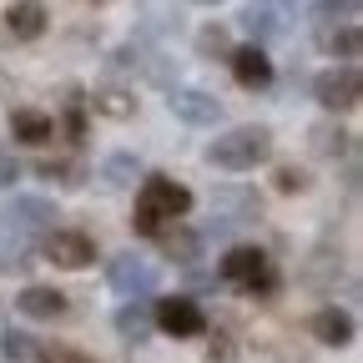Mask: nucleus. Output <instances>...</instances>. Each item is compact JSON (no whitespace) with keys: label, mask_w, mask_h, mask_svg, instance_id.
<instances>
[{"label":"nucleus","mask_w":363,"mask_h":363,"mask_svg":"<svg viewBox=\"0 0 363 363\" xmlns=\"http://www.w3.org/2000/svg\"><path fill=\"white\" fill-rule=\"evenodd\" d=\"M187 212H192V192L182 187V182H172V177H147L142 192H136L131 227H136V233H147V238H157L167 222L187 217Z\"/></svg>","instance_id":"nucleus-1"},{"label":"nucleus","mask_w":363,"mask_h":363,"mask_svg":"<svg viewBox=\"0 0 363 363\" xmlns=\"http://www.w3.org/2000/svg\"><path fill=\"white\" fill-rule=\"evenodd\" d=\"M267 157H272V131L267 126H233L207 147V167H217V172H252Z\"/></svg>","instance_id":"nucleus-2"},{"label":"nucleus","mask_w":363,"mask_h":363,"mask_svg":"<svg viewBox=\"0 0 363 363\" xmlns=\"http://www.w3.org/2000/svg\"><path fill=\"white\" fill-rule=\"evenodd\" d=\"M313 96H318V106H323V111L343 116V111H353L358 96H363V76H358L353 66H333V71H323V76L313 81Z\"/></svg>","instance_id":"nucleus-3"},{"label":"nucleus","mask_w":363,"mask_h":363,"mask_svg":"<svg viewBox=\"0 0 363 363\" xmlns=\"http://www.w3.org/2000/svg\"><path fill=\"white\" fill-rule=\"evenodd\" d=\"M152 328H162L167 338H197L207 328V318H202V308L192 298H162L152 308Z\"/></svg>","instance_id":"nucleus-4"},{"label":"nucleus","mask_w":363,"mask_h":363,"mask_svg":"<svg viewBox=\"0 0 363 363\" xmlns=\"http://www.w3.org/2000/svg\"><path fill=\"white\" fill-rule=\"evenodd\" d=\"M167 106H172L177 121H187V126H217L222 121V101L207 96V91H192V86H172Z\"/></svg>","instance_id":"nucleus-5"},{"label":"nucleus","mask_w":363,"mask_h":363,"mask_svg":"<svg viewBox=\"0 0 363 363\" xmlns=\"http://www.w3.org/2000/svg\"><path fill=\"white\" fill-rule=\"evenodd\" d=\"M111 288L126 293V298H147V293L157 288V267H152L147 257H136V252H121V257L111 262Z\"/></svg>","instance_id":"nucleus-6"},{"label":"nucleus","mask_w":363,"mask_h":363,"mask_svg":"<svg viewBox=\"0 0 363 363\" xmlns=\"http://www.w3.org/2000/svg\"><path fill=\"white\" fill-rule=\"evenodd\" d=\"M40 252L51 257L56 267H66V272H76V267H91V262H96V242H91L86 233H51Z\"/></svg>","instance_id":"nucleus-7"},{"label":"nucleus","mask_w":363,"mask_h":363,"mask_svg":"<svg viewBox=\"0 0 363 363\" xmlns=\"http://www.w3.org/2000/svg\"><path fill=\"white\" fill-rule=\"evenodd\" d=\"M233 76H238V86H247V91H262V86H272V61H267V51L252 40V45H238L233 51Z\"/></svg>","instance_id":"nucleus-8"},{"label":"nucleus","mask_w":363,"mask_h":363,"mask_svg":"<svg viewBox=\"0 0 363 363\" xmlns=\"http://www.w3.org/2000/svg\"><path fill=\"white\" fill-rule=\"evenodd\" d=\"M308 328H313V338H318V343L343 348V343H353V313H343V308H318Z\"/></svg>","instance_id":"nucleus-9"},{"label":"nucleus","mask_w":363,"mask_h":363,"mask_svg":"<svg viewBox=\"0 0 363 363\" xmlns=\"http://www.w3.org/2000/svg\"><path fill=\"white\" fill-rule=\"evenodd\" d=\"M267 267V257H262V247H227V257H222V278L227 283H238V288H247L252 278H257V272Z\"/></svg>","instance_id":"nucleus-10"},{"label":"nucleus","mask_w":363,"mask_h":363,"mask_svg":"<svg viewBox=\"0 0 363 363\" xmlns=\"http://www.w3.org/2000/svg\"><path fill=\"white\" fill-rule=\"evenodd\" d=\"M45 26H51V16H45L40 0H16V6L6 11V30H11L16 40H35Z\"/></svg>","instance_id":"nucleus-11"},{"label":"nucleus","mask_w":363,"mask_h":363,"mask_svg":"<svg viewBox=\"0 0 363 363\" xmlns=\"http://www.w3.org/2000/svg\"><path fill=\"white\" fill-rule=\"evenodd\" d=\"M16 313H26V318H61L66 313V293L61 288H21V298H16Z\"/></svg>","instance_id":"nucleus-12"},{"label":"nucleus","mask_w":363,"mask_h":363,"mask_svg":"<svg viewBox=\"0 0 363 363\" xmlns=\"http://www.w3.org/2000/svg\"><path fill=\"white\" fill-rule=\"evenodd\" d=\"M11 136H16V142H26V147H40V142H51V136H56V121L51 116H45V111H16L11 116Z\"/></svg>","instance_id":"nucleus-13"},{"label":"nucleus","mask_w":363,"mask_h":363,"mask_svg":"<svg viewBox=\"0 0 363 363\" xmlns=\"http://www.w3.org/2000/svg\"><path fill=\"white\" fill-rule=\"evenodd\" d=\"M283 11L278 6H267V0H252V6L242 11V30H252L257 40H272V35H283Z\"/></svg>","instance_id":"nucleus-14"},{"label":"nucleus","mask_w":363,"mask_h":363,"mask_svg":"<svg viewBox=\"0 0 363 363\" xmlns=\"http://www.w3.org/2000/svg\"><path fill=\"white\" fill-rule=\"evenodd\" d=\"M157 242H162V252L172 262H197V252H202V238L192 233V227H162Z\"/></svg>","instance_id":"nucleus-15"},{"label":"nucleus","mask_w":363,"mask_h":363,"mask_svg":"<svg viewBox=\"0 0 363 363\" xmlns=\"http://www.w3.org/2000/svg\"><path fill=\"white\" fill-rule=\"evenodd\" d=\"M318 45H323L328 56H343V61H353V56L363 51V35H358V26L348 21V26H328L323 35H318Z\"/></svg>","instance_id":"nucleus-16"},{"label":"nucleus","mask_w":363,"mask_h":363,"mask_svg":"<svg viewBox=\"0 0 363 363\" xmlns=\"http://www.w3.org/2000/svg\"><path fill=\"white\" fill-rule=\"evenodd\" d=\"M91 106H96L101 116H111V121H126L131 111H136V96L126 86H96V96H91Z\"/></svg>","instance_id":"nucleus-17"},{"label":"nucleus","mask_w":363,"mask_h":363,"mask_svg":"<svg viewBox=\"0 0 363 363\" xmlns=\"http://www.w3.org/2000/svg\"><path fill=\"white\" fill-rule=\"evenodd\" d=\"M11 217L26 222V227H56V207L45 197H16L11 202Z\"/></svg>","instance_id":"nucleus-18"},{"label":"nucleus","mask_w":363,"mask_h":363,"mask_svg":"<svg viewBox=\"0 0 363 363\" xmlns=\"http://www.w3.org/2000/svg\"><path fill=\"white\" fill-rule=\"evenodd\" d=\"M116 333H121V338H147V333H152V308H147V303H126V308L116 313Z\"/></svg>","instance_id":"nucleus-19"},{"label":"nucleus","mask_w":363,"mask_h":363,"mask_svg":"<svg viewBox=\"0 0 363 363\" xmlns=\"http://www.w3.org/2000/svg\"><path fill=\"white\" fill-rule=\"evenodd\" d=\"M136 172H142V162H136L131 152H111L106 167H101V177L111 182V187H126V182H136Z\"/></svg>","instance_id":"nucleus-20"},{"label":"nucleus","mask_w":363,"mask_h":363,"mask_svg":"<svg viewBox=\"0 0 363 363\" xmlns=\"http://www.w3.org/2000/svg\"><path fill=\"white\" fill-rule=\"evenodd\" d=\"M0 353H6L11 363H26V358H35V338H30V333L6 328V333H0Z\"/></svg>","instance_id":"nucleus-21"},{"label":"nucleus","mask_w":363,"mask_h":363,"mask_svg":"<svg viewBox=\"0 0 363 363\" xmlns=\"http://www.w3.org/2000/svg\"><path fill=\"white\" fill-rule=\"evenodd\" d=\"M35 172H40V177H45V182H61V187H76V182H81V177H86V172H81V167H76V162H40V167H35Z\"/></svg>","instance_id":"nucleus-22"},{"label":"nucleus","mask_w":363,"mask_h":363,"mask_svg":"<svg viewBox=\"0 0 363 363\" xmlns=\"http://www.w3.org/2000/svg\"><path fill=\"white\" fill-rule=\"evenodd\" d=\"M353 11H358V0H318V6H313V21H323V26H328V21H338V16L348 21Z\"/></svg>","instance_id":"nucleus-23"},{"label":"nucleus","mask_w":363,"mask_h":363,"mask_svg":"<svg viewBox=\"0 0 363 363\" xmlns=\"http://www.w3.org/2000/svg\"><path fill=\"white\" fill-rule=\"evenodd\" d=\"M197 51H202V56H222V51H227V30H222V26H202V30H197Z\"/></svg>","instance_id":"nucleus-24"},{"label":"nucleus","mask_w":363,"mask_h":363,"mask_svg":"<svg viewBox=\"0 0 363 363\" xmlns=\"http://www.w3.org/2000/svg\"><path fill=\"white\" fill-rule=\"evenodd\" d=\"M35 358H40V363H91V358L76 353V348H35Z\"/></svg>","instance_id":"nucleus-25"},{"label":"nucleus","mask_w":363,"mask_h":363,"mask_svg":"<svg viewBox=\"0 0 363 363\" xmlns=\"http://www.w3.org/2000/svg\"><path fill=\"white\" fill-rule=\"evenodd\" d=\"M278 187H283V192H303V187H308V172L283 167V172H278Z\"/></svg>","instance_id":"nucleus-26"},{"label":"nucleus","mask_w":363,"mask_h":363,"mask_svg":"<svg viewBox=\"0 0 363 363\" xmlns=\"http://www.w3.org/2000/svg\"><path fill=\"white\" fill-rule=\"evenodd\" d=\"M313 142H318V147H323L328 157H338V152L348 147V136H343V131H318V136H313Z\"/></svg>","instance_id":"nucleus-27"},{"label":"nucleus","mask_w":363,"mask_h":363,"mask_svg":"<svg viewBox=\"0 0 363 363\" xmlns=\"http://www.w3.org/2000/svg\"><path fill=\"white\" fill-rule=\"evenodd\" d=\"M66 136H71V142H81V136H86V116H81V101H71V111H66Z\"/></svg>","instance_id":"nucleus-28"},{"label":"nucleus","mask_w":363,"mask_h":363,"mask_svg":"<svg viewBox=\"0 0 363 363\" xmlns=\"http://www.w3.org/2000/svg\"><path fill=\"white\" fill-rule=\"evenodd\" d=\"M16 172H21V167H16L6 152H0V187H6V182H16Z\"/></svg>","instance_id":"nucleus-29"},{"label":"nucleus","mask_w":363,"mask_h":363,"mask_svg":"<svg viewBox=\"0 0 363 363\" xmlns=\"http://www.w3.org/2000/svg\"><path fill=\"white\" fill-rule=\"evenodd\" d=\"M267 6H288V0H267Z\"/></svg>","instance_id":"nucleus-30"},{"label":"nucleus","mask_w":363,"mask_h":363,"mask_svg":"<svg viewBox=\"0 0 363 363\" xmlns=\"http://www.w3.org/2000/svg\"><path fill=\"white\" fill-rule=\"evenodd\" d=\"M197 6H217V0H197Z\"/></svg>","instance_id":"nucleus-31"}]
</instances>
